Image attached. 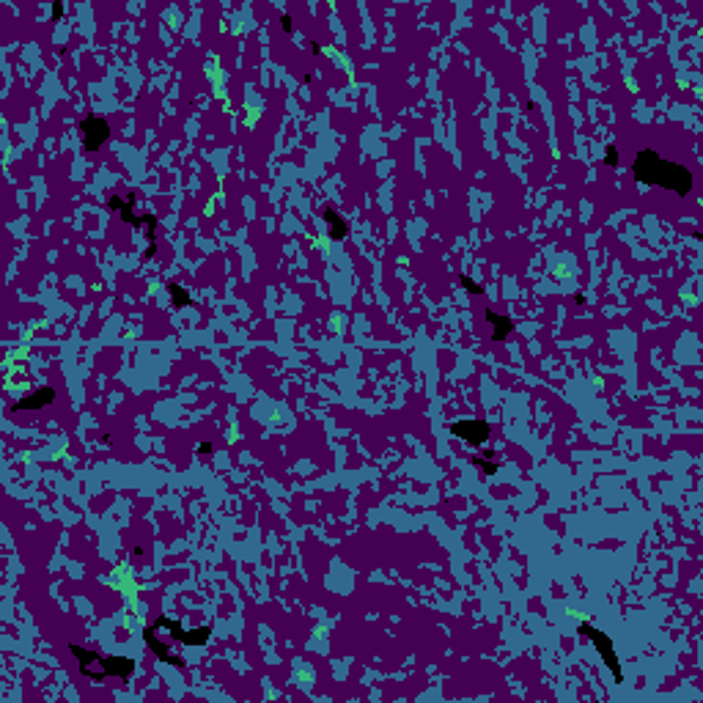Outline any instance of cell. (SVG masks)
Returning a JSON list of instances; mask_svg holds the SVG:
<instances>
[{"instance_id":"14","label":"cell","mask_w":703,"mask_h":703,"mask_svg":"<svg viewBox=\"0 0 703 703\" xmlns=\"http://www.w3.org/2000/svg\"><path fill=\"white\" fill-rule=\"evenodd\" d=\"M456 283H459V286H462V289H465L468 294H472V297L483 294V289H481V286H478V283H475L470 275H456Z\"/></svg>"},{"instance_id":"2","label":"cell","mask_w":703,"mask_h":703,"mask_svg":"<svg viewBox=\"0 0 703 703\" xmlns=\"http://www.w3.org/2000/svg\"><path fill=\"white\" fill-rule=\"evenodd\" d=\"M577 632H580L583 638H588L590 643L596 645V651H599V656H602L604 668L613 673L615 684H621V681H624V670H621V662H618V656H615V645H613V638H607L602 629H596V627H593V624H588V621H580Z\"/></svg>"},{"instance_id":"4","label":"cell","mask_w":703,"mask_h":703,"mask_svg":"<svg viewBox=\"0 0 703 703\" xmlns=\"http://www.w3.org/2000/svg\"><path fill=\"white\" fill-rule=\"evenodd\" d=\"M448 431H451V437L468 443L472 448H481V445L489 440L492 426H489L486 420H478V417H465V420H454V423L448 426Z\"/></svg>"},{"instance_id":"18","label":"cell","mask_w":703,"mask_h":703,"mask_svg":"<svg viewBox=\"0 0 703 703\" xmlns=\"http://www.w3.org/2000/svg\"><path fill=\"white\" fill-rule=\"evenodd\" d=\"M281 28H283V33H292V17L289 14H281Z\"/></svg>"},{"instance_id":"12","label":"cell","mask_w":703,"mask_h":703,"mask_svg":"<svg viewBox=\"0 0 703 703\" xmlns=\"http://www.w3.org/2000/svg\"><path fill=\"white\" fill-rule=\"evenodd\" d=\"M69 651L77 656V662H80V668H91V665H97L99 662V651H91V648H83V645H77V643H72L69 645Z\"/></svg>"},{"instance_id":"6","label":"cell","mask_w":703,"mask_h":703,"mask_svg":"<svg viewBox=\"0 0 703 703\" xmlns=\"http://www.w3.org/2000/svg\"><path fill=\"white\" fill-rule=\"evenodd\" d=\"M56 396H58V390H56V388L42 385V388H36L31 396H25V399L14 402L8 412H11V415H17V412H22V410H44V407H50V404L56 402Z\"/></svg>"},{"instance_id":"11","label":"cell","mask_w":703,"mask_h":703,"mask_svg":"<svg viewBox=\"0 0 703 703\" xmlns=\"http://www.w3.org/2000/svg\"><path fill=\"white\" fill-rule=\"evenodd\" d=\"M322 217H324V223H327V231H330V239L333 242H344L347 239V234H349V226L344 223V217L336 212V209H324L322 212Z\"/></svg>"},{"instance_id":"9","label":"cell","mask_w":703,"mask_h":703,"mask_svg":"<svg viewBox=\"0 0 703 703\" xmlns=\"http://www.w3.org/2000/svg\"><path fill=\"white\" fill-rule=\"evenodd\" d=\"M97 665L105 670V676H116V679H129L135 670V659L129 656H99Z\"/></svg>"},{"instance_id":"16","label":"cell","mask_w":703,"mask_h":703,"mask_svg":"<svg viewBox=\"0 0 703 703\" xmlns=\"http://www.w3.org/2000/svg\"><path fill=\"white\" fill-rule=\"evenodd\" d=\"M618 160H621V157H618V149H615V146H607V149H604V160H602V163H604L607 168H615V165H618Z\"/></svg>"},{"instance_id":"8","label":"cell","mask_w":703,"mask_h":703,"mask_svg":"<svg viewBox=\"0 0 703 703\" xmlns=\"http://www.w3.org/2000/svg\"><path fill=\"white\" fill-rule=\"evenodd\" d=\"M483 319L492 324V344H500V341H506V338L514 333V319L506 316V313L483 311Z\"/></svg>"},{"instance_id":"10","label":"cell","mask_w":703,"mask_h":703,"mask_svg":"<svg viewBox=\"0 0 703 703\" xmlns=\"http://www.w3.org/2000/svg\"><path fill=\"white\" fill-rule=\"evenodd\" d=\"M108 206H110V212H118V215H121V220H124L126 226H132V229H146V226H143V217H138V215L132 212L135 204H129L126 198L110 195V198H108Z\"/></svg>"},{"instance_id":"3","label":"cell","mask_w":703,"mask_h":703,"mask_svg":"<svg viewBox=\"0 0 703 703\" xmlns=\"http://www.w3.org/2000/svg\"><path fill=\"white\" fill-rule=\"evenodd\" d=\"M154 629H157V632H160V629H165L176 643H181V645H206L209 640H212V627L184 629V624H181V621H176V618H171V615H160V618L154 621Z\"/></svg>"},{"instance_id":"15","label":"cell","mask_w":703,"mask_h":703,"mask_svg":"<svg viewBox=\"0 0 703 703\" xmlns=\"http://www.w3.org/2000/svg\"><path fill=\"white\" fill-rule=\"evenodd\" d=\"M470 462H472L475 468L483 470V475H497V470H500L497 465H495V462H489V459H483V456H472Z\"/></svg>"},{"instance_id":"20","label":"cell","mask_w":703,"mask_h":703,"mask_svg":"<svg viewBox=\"0 0 703 703\" xmlns=\"http://www.w3.org/2000/svg\"><path fill=\"white\" fill-rule=\"evenodd\" d=\"M198 454H204V456L212 454V443H201V445H198Z\"/></svg>"},{"instance_id":"7","label":"cell","mask_w":703,"mask_h":703,"mask_svg":"<svg viewBox=\"0 0 703 703\" xmlns=\"http://www.w3.org/2000/svg\"><path fill=\"white\" fill-rule=\"evenodd\" d=\"M143 640H146L149 651H151V654H154L160 662H165V665H174V668H179V670L187 665L181 656H174V654H171V648H168V643H165V640H160V638H157V629H154V627H146V629H143Z\"/></svg>"},{"instance_id":"1","label":"cell","mask_w":703,"mask_h":703,"mask_svg":"<svg viewBox=\"0 0 703 703\" xmlns=\"http://www.w3.org/2000/svg\"><path fill=\"white\" fill-rule=\"evenodd\" d=\"M632 176H635V181H640V184H659L662 190H670V192H676V195H690L693 192V184H695V179L690 174V168H684V165H679V163H668V160H662L659 157V151H654V149H643V151H638L635 154V160H632Z\"/></svg>"},{"instance_id":"5","label":"cell","mask_w":703,"mask_h":703,"mask_svg":"<svg viewBox=\"0 0 703 703\" xmlns=\"http://www.w3.org/2000/svg\"><path fill=\"white\" fill-rule=\"evenodd\" d=\"M77 126L83 132V146L88 154H97L110 140V124L102 116H83Z\"/></svg>"},{"instance_id":"13","label":"cell","mask_w":703,"mask_h":703,"mask_svg":"<svg viewBox=\"0 0 703 703\" xmlns=\"http://www.w3.org/2000/svg\"><path fill=\"white\" fill-rule=\"evenodd\" d=\"M168 294H171V302L176 308H190L192 305V294L187 292L181 283H168Z\"/></svg>"},{"instance_id":"17","label":"cell","mask_w":703,"mask_h":703,"mask_svg":"<svg viewBox=\"0 0 703 703\" xmlns=\"http://www.w3.org/2000/svg\"><path fill=\"white\" fill-rule=\"evenodd\" d=\"M50 17H53V22H58L60 17H63V3H60V0H56V3H53V11H50Z\"/></svg>"},{"instance_id":"19","label":"cell","mask_w":703,"mask_h":703,"mask_svg":"<svg viewBox=\"0 0 703 703\" xmlns=\"http://www.w3.org/2000/svg\"><path fill=\"white\" fill-rule=\"evenodd\" d=\"M154 253H157V242H151L149 247H146V253H143V258L149 261V258H154Z\"/></svg>"}]
</instances>
